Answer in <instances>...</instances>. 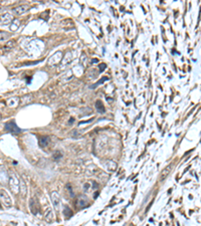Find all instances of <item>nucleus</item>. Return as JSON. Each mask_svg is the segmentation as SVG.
<instances>
[{
  "label": "nucleus",
  "mask_w": 201,
  "mask_h": 226,
  "mask_svg": "<svg viewBox=\"0 0 201 226\" xmlns=\"http://www.w3.org/2000/svg\"><path fill=\"white\" fill-rule=\"evenodd\" d=\"M106 68V65L105 63H102V65H100V71H103Z\"/></svg>",
  "instance_id": "obj_20"
},
{
  "label": "nucleus",
  "mask_w": 201,
  "mask_h": 226,
  "mask_svg": "<svg viewBox=\"0 0 201 226\" xmlns=\"http://www.w3.org/2000/svg\"><path fill=\"white\" fill-rule=\"evenodd\" d=\"M9 186L14 193L19 192L20 180L19 178L16 176V174L13 172H9Z\"/></svg>",
  "instance_id": "obj_1"
},
{
  "label": "nucleus",
  "mask_w": 201,
  "mask_h": 226,
  "mask_svg": "<svg viewBox=\"0 0 201 226\" xmlns=\"http://www.w3.org/2000/svg\"><path fill=\"white\" fill-rule=\"evenodd\" d=\"M73 119L71 118V119H70V124H73Z\"/></svg>",
  "instance_id": "obj_22"
},
{
  "label": "nucleus",
  "mask_w": 201,
  "mask_h": 226,
  "mask_svg": "<svg viewBox=\"0 0 201 226\" xmlns=\"http://www.w3.org/2000/svg\"><path fill=\"white\" fill-rule=\"evenodd\" d=\"M104 165H105V168L107 169L108 171H111V172H115L118 167L117 163L113 160H107L104 163Z\"/></svg>",
  "instance_id": "obj_7"
},
{
  "label": "nucleus",
  "mask_w": 201,
  "mask_h": 226,
  "mask_svg": "<svg viewBox=\"0 0 201 226\" xmlns=\"http://www.w3.org/2000/svg\"><path fill=\"white\" fill-rule=\"evenodd\" d=\"M51 201H52V205L54 206V208L56 211H59V206H60V197L59 195V193L55 192V191H54V192H51Z\"/></svg>",
  "instance_id": "obj_4"
},
{
  "label": "nucleus",
  "mask_w": 201,
  "mask_h": 226,
  "mask_svg": "<svg viewBox=\"0 0 201 226\" xmlns=\"http://www.w3.org/2000/svg\"><path fill=\"white\" fill-rule=\"evenodd\" d=\"M63 214H65V216L67 218H70L73 216V211H71V209L70 208V207L67 206H65V210H63Z\"/></svg>",
  "instance_id": "obj_15"
},
{
  "label": "nucleus",
  "mask_w": 201,
  "mask_h": 226,
  "mask_svg": "<svg viewBox=\"0 0 201 226\" xmlns=\"http://www.w3.org/2000/svg\"><path fill=\"white\" fill-rule=\"evenodd\" d=\"M10 37V34L8 32H4V31H0V40H6L7 38Z\"/></svg>",
  "instance_id": "obj_17"
},
{
  "label": "nucleus",
  "mask_w": 201,
  "mask_h": 226,
  "mask_svg": "<svg viewBox=\"0 0 201 226\" xmlns=\"http://www.w3.org/2000/svg\"><path fill=\"white\" fill-rule=\"evenodd\" d=\"M96 108H97L98 112H100V113H105V107L100 100L96 102Z\"/></svg>",
  "instance_id": "obj_14"
},
{
  "label": "nucleus",
  "mask_w": 201,
  "mask_h": 226,
  "mask_svg": "<svg viewBox=\"0 0 201 226\" xmlns=\"http://www.w3.org/2000/svg\"><path fill=\"white\" fill-rule=\"evenodd\" d=\"M0 20H1L3 23H9V22H11V21H13V18L10 13H4L3 15L0 16Z\"/></svg>",
  "instance_id": "obj_10"
},
{
  "label": "nucleus",
  "mask_w": 201,
  "mask_h": 226,
  "mask_svg": "<svg viewBox=\"0 0 201 226\" xmlns=\"http://www.w3.org/2000/svg\"><path fill=\"white\" fill-rule=\"evenodd\" d=\"M28 9H29V6L24 4V5H20V6H17V7H15V8H13L12 11L16 15H21V14H23V13H25Z\"/></svg>",
  "instance_id": "obj_8"
},
{
  "label": "nucleus",
  "mask_w": 201,
  "mask_h": 226,
  "mask_svg": "<svg viewBox=\"0 0 201 226\" xmlns=\"http://www.w3.org/2000/svg\"><path fill=\"white\" fill-rule=\"evenodd\" d=\"M0 199L6 207L12 206V199L5 189H0Z\"/></svg>",
  "instance_id": "obj_3"
},
{
  "label": "nucleus",
  "mask_w": 201,
  "mask_h": 226,
  "mask_svg": "<svg viewBox=\"0 0 201 226\" xmlns=\"http://www.w3.org/2000/svg\"><path fill=\"white\" fill-rule=\"evenodd\" d=\"M29 208L31 210V213L33 215H36L38 213V210H39V206H38V203H37V200L35 198H31L30 201H29Z\"/></svg>",
  "instance_id": "obj_6"
},
{
  "label": "nucleus",
  "mask_w": 201,
  "mask_h": 226,
  "mask_svg": "<svg viewBox=\"0 0 201 226\" xmlns=\"http://www.w3.org/2000/svg\"><path fill=\"white\" fill-rule=\"evenodd\" d=\"M50 143L49 137H40L39 138V145L40 147H47Z\"/></svg>",
  "instance_id": "obj_11"
},
{
  "label": "nucleus",
  "mask_w": 201,
  "mask_h": 226,
  "mask_svg": "<svg viewBox=\"0 0 201 226\" xmlns=\"http://www.w3.org/2000/svg\"><path fill=\"white\" fill-rule=\"evenodd\" d=\"M13 22H14V23H11V26H10V28H11L12 30H16V29L18 28V26H19V20H18V19H13Z\"/></svg>",
  "instance_id": "obj_18"
},
{
  "label": "nucleus",
  "mask_w": 201,
  "mask_h": 226,
  "mask_svg": "<svg viewBox=\"0 0 201 226\" xmlns=\"http://www.w3.org/2000/svg\"><path fill=\"white\" fill-rule=\"evenodd\" d=\"M44 219H45L46 222L48 223H51L54 221V213H52V210L48 208L45 211V213H44Z\"/></svg>",
  "instance_id": "obj_9"
},
{
  "label": "nucleus",
  "mask_w": 201,
  "mask_h": 226,
  "mask_svg": "<svg viewBox=\"0 0 201 226\" xmlns=\"http://www.w3.org/2000/svg\"><path fill=\"white\" fill-rule=\"evenodd\" d=\"M19 191L20 193L22 194V196L26 195V192H27V188H26V185L24 183V181L20 179V186H19Z\"/></svg>",
  "instance_id": "obj_13"
},
{
  "label": "nucleus",
  "mask_w": 201,
  "mask_h": 226,
  "mask_svg": "<svg viewBox=\"0 0 201 226\" xmlns=\"http://www.w3.org/2000/svg\"><path fill=\"white\" fill-rule=\"evenodd\" d=\"M173 166H174V164L171 163L170 165H168V166L166 167L165 169H164V171L162 172V174H161V180H164V179H165V177L167 176L169 173L171 172V169L173 168Z\"/></svg>",
  "instance_id": "obj_12"
},
{
  "label": "nucleus",
  "mask_w": 201,
  "mask_h": 226,
  "mask_svg": "<svg viewBox=\"0 0 201 226\" xmlns=\"http://www.w3.org/2000/svg\"><path fill=\"white\" fill-rule=\"evenodd\" d=\"M89 183H86V184H84V190H88L89 189Z\"/></svg>",
  "instance_id": "obj_21"
},
{
  "label": "nucleus",
  "mask_w": 201,
  "mask_h": 226,
  "mask_svg": "<svg viewBox=\"0 0 201 226\" xmlns=\"http://www.w3.org/2000/svg\"><path fill=\"white\" fill-rule=\"evenodd\" d=\"M4 130L6 132H9V133H12V134H19L21 133V129L19 127L15 124V122H8L4 125Z\"/></svg>",
  "instance_id": "obj_2"
},
{
  "label": "nucleus",
  "mask_w": 201,
  "mask_h": 226,
  "mask_svg": "<svg viewBox=\"0 0 201 226\" xmlns=\"http://www.w3.org/2000/svg\"><path fill=\"white\" fill-rule=\"evenodd\" d=\"M76 207L78 208H84V207H87L89 205V199L87 198V196H84V195H81V196H78V201H76Z\"/></svg>",
  "instance_id": "obj_5"
},
{
  "label": "nucleus",
  "mask_w": 201,
  "mask_h": 226,
  "mask_svg": "<svg viewBox=\"0 0 201 226\" xmlns=\"http://www.w3.org/2000/svg\"><path fill=\"white\" fill-rule=\"evenodd\" d=\"M108 81V78H107V76H104V78H103L102 79H100V81H98L97 84H95L94 86H92V87H98V86H99V84H104V81Z\"/></svg>",
  "instance_id": "obj_19"
},
{
  "label": "nucleus",
  "mask_w": 201,
  "mask_h": 226,
  "mask_svg": "<svg viewBox=\"0 0 201 226\" xmlns=\"http://www.w3.org/2000/svg\"><path fill=\"white\" fill-rule=\"evenodd\" d=\"M62 152H60V151H55L54 154L52 155V158H54V161L60 160V159H62Z\"/></svg>",
  "instance_id": "obj_16"
}]
</instances>
